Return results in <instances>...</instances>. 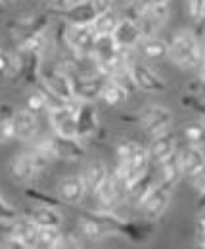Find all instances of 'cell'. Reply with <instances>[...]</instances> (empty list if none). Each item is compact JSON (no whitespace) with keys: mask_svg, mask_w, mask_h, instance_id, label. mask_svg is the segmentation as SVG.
Here are the masks:
<instances>
[{"mask_svg":"<svg viewBox=\"0 0 205 249\" xmlns=\"http://www.w3.org/2000/svg\"><path fill=\"white\" fill-rule=\"evenodd\" d=\"M67 2H69V6H75V4H83V2H88V0H67Z\"/></svg>","mask_w":205,"mask_h":249,"instance_id":"cell-44","label":"cell"},{"mask_svg":"<svg viewBox=\"0 0 205 249\" xmlns=\"http://www.w3.org/2000/svg\"><path fill=\"white\" fill-rule=\"evenodd\" d=\"M169 4H157V6H149L140 10L132 19L138 23L142 36L144 38H151L157 36V33L163 29V25L169 19Z\"/></svg>","mask_w":205,"mask_h":249,"instance_id":"cell-6","label":"cell"},{"mask_svg":"<svg viewBox=\"0 0 205 249\" xmlns=\"http://www.w3.org/2000/svg\"><path fill=\"white\" fill-rule=\"evenodd\" d=\"M130 77H132L134 87L146 92H161L167 89L165 79L159 73H155L151 67L142 65V63H134L130 67Z\"/></svg>","mask_w":205,"mask_h":249,"instance_id":"cell-11","label":"cell"},{"mask_svg":"<svg viewBox=\"0 0 205 249\" xmlns=\"http://www.w3.org/2000/svg\"><path fill=\"white\" fill-rule=\"evenodd\" d=\"M27 217L38 226H54V228H59L61 226V215L56 207H50V205H37L27 211Z\"/></svg>","mask_w":205,"mask_h":249,"instance_id":"cell-22","label":"cell"},{"mask_svg":"<svg viewBox=\"0 0 205 249\" xmlns=\"http://www.w3.org/2000/svg\"><path fill=\"white\" fill-rule=\"evenodd\" d=\"M176 152V142L175 136L169 132H161L157 136H153V140L148 146V154L149 159L155 163H161L163 159H167L169 156H173Z\"/></svg>","mask_w":205,"mask_h":249,"instance_id":"cell-20","label":"cell"},{"mask_svg":"<svg viewBox=\"0 0 205 249\" xmlns=\"http://www.w3.org/2000/svg\"><path fill=\"white\" fill-rule=\"evenodd\" d=\"M50 161L46 157H42L38 152L31 150V152H19L12 157L10 161V175L16 182L19 184H31L37 180L38 173L48 165Z\"/></svg>","mask_w":205,"mask_h":249,"instance_id":"cell-2","label":"cell"},{"mask_svg":"<svg viewBox=\"0 0 205 249\" xmlns=\"http://www.w3.org/2000/svg\"><path fill=\"white\" fill-rule=\"evenodd\" d=\"M125 190V184L123 182H119L115 177H108V180L102 184V188L94 194L104 205H113V203H117L119 197H121V192ZM127 192V190H125Z\"/></svg>","mask_w":205,"mask_h":249,"instance_id":"cell-25","label":"cell"},{"mask_svg":"<svg viewBox=\"0 0 205 249\" xmlns=\"http://www.w3.org/2000/svg\"><path fill=\"white\" fill-rule=\"evenodd\" d=\"M14 138V121H0V144Z\"/></svg>","mask_w":205,"mask_h":249,"instance_id":"cell-38","label":"cell"},{"mask_svg":"<svg viewBox=\"0 0 205 249\" xmlns=\"http://www.w3.org/2000/svg\"><path fill=\"white\" fill-rule=\"evenodd\" d=\"M129 90L123 87V85H119L115 79H106V83H104V89H102V92H100V98L108 104V106H121V104H125L127 100H129Z\"/></svg>","mask_w":205,"mask_h":249,"instance_id":"cell-23","label":"cell"},{"mask_svg":"<svg viewBox=\"0 0 205 249\" xmlns=\"http://www.w3.org/2000/svg\"><path fill=\"white\" fill-rule=\"evenodd\" d=\"M198 83L205 87V67H200V73H198Z\"/></svg>","mask_w":205,"mask_h":249,"instance_id":"cell-42","label":"cell"},{"mask_svg":"<svg viewBox=\"0 0 205 249\" xmlns=\"http://www.w3.org/2000/svg\"><path fill=\"white\" fill-rule=\"evenodd\" d=\"M200 67H205V44H202V58H200ZM198 67V69H200Z\"/></svg>","mask_w":205,"mask_h":249,"instance_id":"cell-43","label":"cell"},{"mask_svg":"<svg viewBox=\"0 0 205 249\" xmlns=\"http://www.w3.org/2000/svg\"><path fill=\"white\" fill-rule=\"evenodd\" d=\"M98 126H100V121H98V115H96L92 102H83L81 109L77 113V136L90 138L98 132Z\"/></svg>","mask_w":205,"mask_h":249,"instance_id":"cell-18","label":"cell"},{"mask_svg":"<svg viewBox=\"0 0 205 249\" xmlns=\"http://www.w3.org/2000/svg\"><path fill=\"white\" fill-rule=\"evenodd\" d=\"M121 19L123 18L112 8V10L104 12V14H98V18L94 19L92 27H94L96 35H113L115 29L119 27V23H121Z\"/></svg>","mask_w":205,"mask_h":249,"instance_id":"cell-26","label":"cell"},{"mask_svg":"<svg viewBox=\"0 0 205 249\" xmlns=\"http://www.w3.org/2000/svg\"><path fill=\"white\" fill-rule=\"evenodd\" d=\"M140 148H142V146H140L138 142L125 140V142H121V144L117 146V159H119V161H123V163H127V161L134 156V154H136Z\"/></svg>","mask_w":205,"mask_h":249,"instance_id":"cell-32","label":"cell"},{"mask_svg":"<svg viewBox=\"0 0 205 249\" xmlns=\"http://www.w3.org/2000/svg\"><path fill=\"white\" fill-rule=\"evenodd\" d=\"M115 4H117L119 8H123V10H130L136 4V0H115Z\"/></svg>","mask_w":205,"mask_h":249,"instance_id":"cell-41","label":"cell"},{"mask_svg":"<svg viewBox=\"0 0 205 249\" xmlns=\"http://www.w3.org/2000/svg\"><path fill=\"white\" fill-rule=\"evenodd\" d=\"M61 236L59 228H54V226H42L38 228V246L46 249H52V246L56 244Z\"/></svg>","mask_w":205,"mask_h":249,"instance_id":"cell-30","label":"cell"},{"mask_svg":"<svg viewBox=\"0 0 205 249\" xmlns=\"http://www.w3.org/2000/svg\"><path fill=\"white\" fill-rule=\"evenodd\" d=\"M113 38L117 42L119 48H136L142 42V31L138 27V23L130 18H123L119 27L113 33Z\"/></svg>","mask_w":205,"mask_h":249,"instance_id":"cell-14","label":"cell"},{"mask_svg":"<svg viewBox=\"0 0 205 249\" xmlns=\"http://www.w3.org/2000/svg\"><path fill=\"white\" fill-rule=\"evenodd\" d=\"M142 54L151 58V60H157V58H165L169 56V44L165 40H161L159 36H151V38H142V42L138 44Z\"/></svg>","mask_w":205,"mask_h":249,"instance_id":"cell-27","label":"cell"},{"mask_svg":"<svg viewBox=\"0 0 205 249\" xmlns=\"http://www.w3.org/2000/svg\"><path fill=\"white\" fill-rule=\"evenodd\" d=\"M159 167H161V180L159 182H163V184H167V186H175L176 182H178V178L182 177V167H180V154H173V156H169L167 159H163L161 163H159Z\"/></svg>","mask_w":205,"mask_h":249,"instance_id":"cell-24","label":"cell"},{"mask_svg":"<svg viewBox=\"0 0 205 249\" xmlns=\"http://www.w3.org/2000/svg\"><path fill=\"white\" fill-rule=\"evenodd\" d=\"M171 192H173V188L163 184V182H157L148 192V196L140 203L142 205V213H144V217L148 220H155V218H159L165 213V209L169 205V199H171Z\"/></svg>","mask_w":205,"mask_h":249,"instance_id":"cell-7","label":"cell"},{"mask_svg":"<svg viewBox=\"0 0 205 249\" xmlns=\"http://www.w3.org/2000/svg\"><path fill=\"white\" fill-rule=\"evenodd\" d=\"M196 240L200 249H205V211L196 217Z\"/></svg>","mask_w":205,"mask_h":249,"instance_id":"cell-35","label":"cell"},{"mask_svg":"<svg viewBox=\"0 0 205 249\" xmlns=\"http://www.w3.org/2000/svg\"><path fill=\"white\" fill-rule=\"evenodd\" d=\"M54 142V154L56 159H67V161H77L83 159L87 150L85 146L79 142V138H61V136H52Z\"/></svg>","mask_w":205,"mask_h":249,"instance_id":"cell-19","label":"cell"},{"mask_svg":"<svg viewBox=\"0 0 205 249\" xmlns=\"http://www.w3.org/2000/svg\"><path fill=\"white\" fill-rule=\"evenodd\" d=\"M59 35L63 38V46L77 54V56H90L94 42H96V31L92 25H61Z\"/></svg>","mask_w":205,"mask_h":249,"instance_id":"cell-4","label":"cell"},{"mask_svg":"<svg viewBox=\"0 0 205 249\" xmlns=\"http://www.w3.org/2000/svg\"><path fill=\"white\" fill-rule=\"evenodd\" d=\"M108 177H110L108 167H106L102 161H92V163H88L87 167H85L83 182H85V186H87L88 192L96 194V192L102 188V184L108 180Z\"/></svg>","mask_w":205,"mask_h":249,"instance_id":"cell-21","label":"cell"},{"mask_svg":"<svg viewBox=\"0 0 205 249\" xmlns=\"http://www.w3.org/2000/svg\"><path fill=\"white\" fill-rule=\"evenodd\" d=\"M52 249H81V244L73 236H59V240L52 246Z\"/></svg>","mask_w":205,"mask_h":249,"instance_id":"cell-36","label":"cell"},{"mask_svg":"<svg viewBox=\"0 0 205 249\" xmlns=\"http://www.w3.org/2000/svg\"><path fill=\"white\" fill-rule=\"evenodd\" d=\"M180 167H182V175L194 178L198 173H202L205 167V154L202 146H186L180 152Z\"/></svg>","mask_w":205,"mask_h":249,"instance_id":"cell-17","label":"cell"},{"mask_svg":"<svg viewBox=\"0 0 205 249\" xmlns=\"http://www.w3.org/2000/svg\"><path fill=\"white\" fill-rule=\"evenodd\" d=\"M27 109L35 111V113H38L42 109H48V98H46V94H44L42 89H38V90L29 94V98H27Z\"/></svg>","mask_w":205,"mask_h":249,"instance_id":"cell-31","label":"cell"},{"mask_svg":"<svg viewBox=\"0 0 205 249\" xmlns=\"http://www.w3.org/2000/svg\"><path fill=\"white\" fill-rule=\"evenodd\" d=\"M25 194L29 196L31 199H35V201H38L40 205H50V207H58L59 203H61V199H56V197H52V196H48V194H44V192H40V190H33V188H25Z\"/></svg>","mask_w":205,"mask_h":249,"instance_id":"cell-33","label":"cell"},{"mask_svg":"<svg viewBox=\"0 0 205 249\" xmlns=\"http://www.w3.org/2000/svg\"><path fill=\"white\" fill-rule=\"evenodd\" d=\"M10 2H14V0H0V4H10Z\"/></svg>","mask_w":205,"mask_h":249,"instance_id":"cell-45","label":"cell"},{"mask_svg":"<svg viewBox=\"0 0 205 249\" xmlns=\"http://www.w3.org/2000/svg\"><path fill=\"white\" fill-rule=\"evenodd\" d=\"M10 236L25 249H37L38 246V226L27 218H18L10 226Z\"/></svg>","mask_w":205,"mask_h":249,"instance_id":"cell-12","label":"cell"},{"mask_svg":"<svg viewBox=\"0 0 205 249\" xmlns=\"http://www.w3.org/2000/svg\"><path fill=\"white\" fill-rule=\"evenodd\" d=\"M40 87L46 89L48 92H52L54 96H58L63 102H71L75 100L73 96V85H71V77L67 73H63L61 69H50L44 71L40 75Z\"/></svg>","mask_w":205,"mask_h":249,"instance_id":"cell-9","label":"cell"},{"mask_svg":"<svg viewBox=\"0 0 205 249\" xmlns=\"http://www.w3.org/2000/svg\"><path fill=\"white\" fill-rule=\"evenodd\" d=\"M204 23H205V14H204Z\"/></svg>","mask_w":205,"mask_h":249,"instance_id":"cell-46","label":"cell"},{"mask_svg":"<svg viewBox=\"0 0 205 249\" xmlns=\"http://www.w3.org/2000/svg\"><path fill=\"white\" fill-rule=\"evenodd\" d=\"M186 10L194 21L202 23L205 14V0H186Z\"/></svg>","mask_w":205,"mask_h":249,"instance_id":"cell-34","label":"cell"},{"mask_svg":"<svg viewBox=\"0 0 205 249\" xmlns=\"http://www.w3.org/2000/svg\"><path fill=\"white\" fill-rule=\"evenodd\" d=\"M87 194V186L83 182V177H67L58 182V199L67 205H77L83 201Z\"/></svg>","mask_w":205,"mask_h":249,"instance_id":"cell-13","label":"cell"},{"mask_svg":"<svg viewBox=\"0 0 205 249\" xmlns=\"http://www.w3.org/2000/svg\"><path fill=\"white\" fill-rule=\"evenodd\" d=\"M38 130L37 113L31 109H18L14 115V138L18 140H33Z\"/></svg>","mask_w":205,"mask_h":249,"instance_id":"cell-15","label":"cell"},{"mask_svg":"<svg viewBox=\"0 0 205 249\" xmlns=\"http://www.w3.org/2000/svg\"><path fill=\"white\" fill-rule=\"evenodd\" d=\"M81 100H71L63 107L50 111V123L54 134L61 138H79L77 136V113L81 109Z\"/></svg>","mask_w":205,"mask_h":249,"instance_id":"cell-5","label":"cell"},{"mask_svg":"<svg viewBox=\"0 0 205 249\" xmlns=\"http://www.w3.org/2000/svg\"><path fill=\"white\" fill-rule=\"evenodd\" d=\"M59 14L63 19L69 21V25H92L94 19L98 18V12L94 10L92 2H83V4H75V6H69L65 10H59L56 12Z\"/></svg>","mask_w":205,"mask_h":249,"instance_id":"cell-16","label":"cell"},{"mask_svg":"<svg viewBox=\"0 0 205 249\" xmlns=\"http://www.w3.org/2000/svg\"><path fill=\"white\" fill-rule=\"evenodd\" d=\"M157 4H169V0H136V4L130 10H127V12H132V16H130V19H132L140 10L149 8V6H157Z\"/></svg>","mask_w":205,"mask_h":249,"instance_id":"cell-37","label":"cell"},{"mask_svg":"<svg viewBox=\"0 0 205 249\" xmlns=\"http://www.w3.org/2000/svg\"><path fill=\"white\" fill-rule=\"evenodd\" d=\"M71 77V85H73V96L81 102H94L96 98H100V92L104 89L106 79H102L104 75H81V73H73Z\"/></svg>","mask_w":205,"mask_h":249,"instance_id":"cell-8","label":"cell"},{"mask_svg":"<svg viewBox=\"0 0 205 249\" xmlns=\"http://www.w3.org/2000/svg\"><path fill=\"white\" fill-rule=\"evenodd\" d=\"M48 16L46 14H33V16H23L14 19L12 23H8V29L14 33V36H18V42L23 38H29L35 35H40L48 29Z\"/></svg>","mask_w":205,"mask_h":249,"instance_id":"cell-10","label":"cell"},{"mask_svg":"<svg viewBox=\"0 0 205 249\" xmlns=\"http://www.w3.org/2000/svg\"><path fill=\"white\" fill-rule=\"evenodd\" d=\"M184 136L190 146H202L205 144V124L192 123L184 128Z\"/></svg>","mask_w":205,"mask_h":249,"instance_id":"cell-29","label":"cell"},{"mask_svg":"<svg viewBox=\"0 0 205 249\" xmlns=\"http://www.w3.org/2000/svg\"><path fill=\"white\" fill-rule=\"evenodd\" d=\"M42 2H46L54 12H59V10H65L67 6H69V2L67 0H42Z\"/></svg>","mask_w":205,"mask_h":249,"instance_id":"cell-40","label":"cell"},{"mask_svg":"<svg viewBox=\"0 0 205 249\" xmlns=\"http://www.w3.org/2000/svg\"><path fill=\"white\" fill-rule=\"evenodd\" d=\"M169 44V58L182 69H194L200 67L202 58V42L190 29H180L176 31Z\"/></svg>","mask_w":205,"mask_h":249,"instance_id":"cell-1","label":"cell"},{"mask_svg":"<svg viewBox=\"0 0 205 249\" xmlns=\"http://www.w3.org/2000/svg\"><path fill=\"white\" fill-rule=\"evenodd\" d=\"M90 2H92L94 10H96L98 14H104V12L112 10V8H113V4H115V0H90Z\"/></svg>","mask_w":205,"mask_h":249,"instance_id":"cell-39","label":"cell"},{"mask_svg":"<svg viewBox=\"0 0 205 249\" xmlns=\"http://www.w3.org/2000/svg\"><path fill=\"white\" fill-rule=\"evenodd\" d=\"M123 121H132L144 132L151 134V136H157L173 123V111L165 106H148L142 111H138L136 115L123 117Z\"/></svg>","mask_w":205,"mask_h":249,"instance_id":"cell-3","label":"cell"},{"mask_svg":"<svg viewBox=\"0 0 205 249\" xmlns=\"http://www.w3.org/2000/svg\"><path fill=\"white\" fill-rule=\"evenodd\" d=\"M81 230H83V234L87 236L88 240H100L102 236H106L102 224L94 218V215L90 211H88L85 217H81Z\"/></svg>","mask_w":205,"mask_h":249,"instance_id":"cell-28","label":"cell"}]
</instances>
